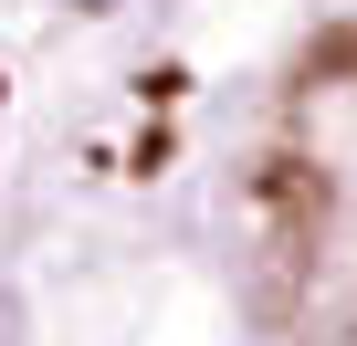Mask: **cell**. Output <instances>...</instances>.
<instances>
[{"label": "cell", "instance_id": "1", "mask_svg": "<svg viewBox=\"0 0 357 346\" xmlns=\"http://www.w3.org/2000/svg\"><path fill=\"white\" fill-rule=\"evenodd\" d=\"M252 200H263V221H273V304H284L294 262H305L315 231H326V179H315L305 157H263V168H252Z\"/></svg>", "mask_w": 357, "mask_h": 346}, {"label": "cell", "instance_id": "2", "mask_svg": "<svg viewBox=\"0 0 357 346\" xmlns=\"http://www.w3.org/2000/svg\"><path fill=\"white\" fill-rule=\"evenodd\" d=\"M305 74H315V84H347V74H357V22H347V32H315Z\"/></svg>", "mask_w": 357, "mask_h": 346}]
</instances>
